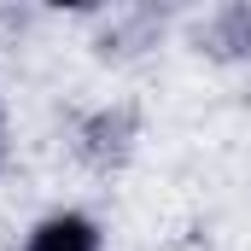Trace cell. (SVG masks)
<instances>
[{"label":"cell","mask_w":251,"mask_h":251,"mask_svg":"<svg viewBox=\"0 0 251 251\" xmlns=\"http://www.w3.org/2000/svg\"><path fill=\"white\" fill-rule=\"evenodd\" d=\"M24 251H100V228H94L88 216L64 210V216H47V222L29 234Z\"/></svg>","instance_id":"6da1fadb"}]
</instances>
